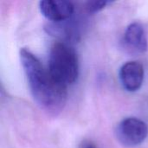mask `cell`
Here are the masks:
<instances>
[{"instance_id": "1", "label": "cell", "mask_w": 148, "mask_h": 148, "mask_svg": "<svg viewBox=\"0 0 148 148\" xmlns=\"http://www.w3.org/2000/svg\"><path fill=\"white\" fill-rule=\"evenodd\" d=\"M20 59L36 104L49 114H58L67 102L68 87L59 82L29 49H21Z\"/></svg>"}, {"instance_id": "2", "label": "cell", "mask_w": 148, "mask_h": 148, "mask_svg": "<svg viewBox=\"0 0 148 148\" xmlns=\"http://www.w3.org/2000/svg\"><path fill=\"white\" fill-rule=\"evenodd\" d=\"M48 69L64 86L75 83L79 75V62L74 48L64 42H55L49 50Z\"/></svg>"}, {"instance_id": "3", "label": "cell", "mask_w": 148, "mask_h": 148, "mask_svg": "<svg viewBox=\"0 0 148 148\" xmlns=\"http://www.w3.org/2000/svg\"><path fill=\"white\" fill-rule=\"evenodd\" d=\"M117 140L125 147H136L147 137V124L140 119L128 117L122 120L115 130Z\"/></svg>"}, {"instance_id": "4", "label": "cell", "mask_w": 148, "mask_h": 148, "mask_svg": "<svg viewBox=\"0 0 148 148\" xmlns=\"http://www.w3.org/2000/svg\"><path fill=\"white\" fill-rule=\"evenodd\" d=\"M122 43L129 53L142 54L146 52L148 42L143 25L138 22L130 23L125 30Z\"/></svg>"}, {"instance_id": "5", "label": "cell", "mask_w": 148, "mask_h": 148, "mask_svg": "<svg viewBox=\"0 0 148 148\" xmlns=\"http://www.w3.org/2000/svg\"><path fill=\"white\" fill-rule=\"evenodd\" d=\"M41 13L49 20L60 23L71 17L74 13V4L65 0H42L39 2Z\"/></svg>"}, {"instance_id": "6", "label": "cell", "mask_w": 148, "mask_h": 148, "mask_svg": "<svg viewBox=\"0 0 148 148\" xmlns=\"http://www.w3.org/2000/svg\"><path fill=\"white\" fill-rule=\"evenodd\" d=\"M120 82L124 89L129 92L139 90L144 81V67L136 61L124 63L119 72Z\"/></svg>"}, {"instance_id": "7", "label": "cell", "mask_w": 148, "mask_h": 148, "mask_svg": "<svg viewBox=\"0 0 148 148\" xmlns=\"http://www.w3.org/2000/svg\"><path fill=\"white\" fill-rule=\"evenodd\" d=\"M110 1H89L86 3V10L88 13H95L104 9Z\"/></svg>"}, {"instance_id": "8", "label": "cell", "mask_w": 148, "mask_h": 148, "mask_svg": "<svg viewBox=\"0 0 148 148\" xmlns=\"http://www.w3.org/2000/svg\"><path fill=\"white\" fill-rule=\"evenodd\" d=\"M80 148H97V147L94 142L90 140H85L82 143Z\"/></svg>"}]
</instances>
